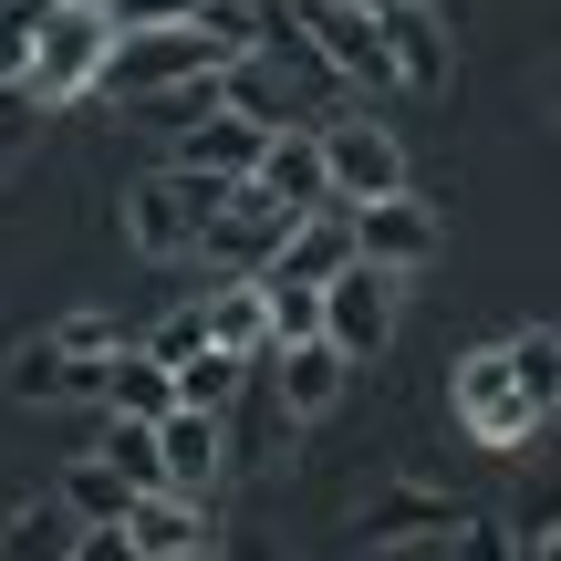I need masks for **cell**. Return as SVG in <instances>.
Listing matches in <instances>:
<instances>
[{"label": "cell", "mask_w": 561, "mask_h": 561, "mask_svg": "<svg viewBox=\"0 0 561 561\" xmlns=\"http://www.w3.org/2000/svg\"><path fill=\"white\" fill-rule=\"evenodd\" d=\"M73 561H136V541H125V520H94V530H73Z\"/></svg>", "instance_id": "34"}, {"label": "cell", "mask_w": 561, "mask_h": 561, "mask_svg": "<svg viewBox=\"0 0 561 561\" xmlns=\"http://www.w3.org/2000/svg\"><path fill=\"white\" fill-rule=\"evenodd\" d=\"M343 385H354V354H343L333 333H301V343H280V354H271V396L291 405V426L333 416V405H343Z\"/></svg>", "instance_id": "14"}, {"label": "cell", "mask_w": 561, "mask_h": 561, "mask_svg": "<svg viewBox=\"0 0 561 561\" xmlns=\"http://www.w3.org/2000/svg\"><path fill=\"white\" fill-rule=\"evenodd\" d=\"M219 42L198 32V21H146V32H115V53H104V83L94 94H125V104H146V94H167V83H187V73H219Z\"/></svg>", "instance_id": "7"}, {"label": "cell", "mask_w": 561, "mask_h": 561, "mask_svg": "<svg viewBox=\"0 0 561 561\" xmlns=\"http://www.w3.org/2000/svg\"><path fill=\"white\" fill-rule=\"evenodd\" d=\"M250 364H261V354H219V343H198V354L167 364V375H178V405H198V416H229V396L250 385Z\"/></svg>", "instance_id": "23"}, {"label": "cell", "mask_w": 561, "mask_h": 561, "mask_svg": "<svg viewBox=\"0 0 561 561\" xmlns=\"http://www.w3.org/2000/svg\"><path fill=\"white\" fill-rule=\"evenodd\" d=\"M53 343H62L73 364H104V354H125V343H136V322H125V312H104V301H73V312L53 322Z\"/></svg>", "instance_id": "27"}, {"label": "cell", "mask_w": 561, "mask_h": 561, "mask_svg": "<svg viewBox=\"0 0 561 561\" xmlns=\"http://www.w3.org/2000/svg\"><path fill=\"white\" fill-rule=\"evenodd\" d=\"M125 541H136V561H208V551H219V510L178 500V489H136Z\"/></svg>", "instance_id": "12"}, {"label": "cell", "mask_w": 561, "mask_h": 561, "mask_svg": "<svg viewBox=\"0 0 561 561\" xmlns=\"http://www.w3.org/2000/svg\"><path fill=\"white\" fill-rule=\"evenodd\" d=\"M261 322H271V354L301 333H322V280H291V271H261Z\"/></svg>", "instance_id": "26"}, {"label": "cell", "mask_w": 561, "mask_h": 561, "mask_svg": "<svg viewBox=\"0 0 561 561\" xmlns=\"http://www.w3.org/2000/svg\"><path fill=\"white\" fill-rule=\"evenodd\" d=\"M94 458L115 468L125 489H167V468H157V426H146V416H104V426H94Z\"/></svg>", "instance_id": "25"}, {"label": "cell", "mask_w": 561, "mask_h": 561, "mask_svg": "<svg viewBox=\"0 0 561 561\" xmlns=\"http://www.w3.org/2000/svg\"><path fill=\"white\" fill-rule=\"evenodd\" d=\"M187 11H198V0H115L125 32H146V21H187Z\"/></svg>", "instance_id": "35"}, {"label": "cell", "mask_w": 561, "mask_h": 561, "mask_svg": "<svg viewBox=\"0 0 561 561\" xmlns=\"http://www.w3.org/2000/svg\"><path fill=\"white\" fill-rule=\"evenodd\" d=\"M291 219H301V208H280L261 178H240L219 208H208V229H198V250H187V261H208L219 280H240V271H261L271 250L291 240Z\"/></svg>", "instance_id": "8"}, {"label": "cell", "mask_w": 561, "mask_h": 561, "mask_svg": "<svg viewBox=\"0 0 561 561\" xmlns=\"http://www.w3.org/2000/svg\"><path fill=\"white\" fill-rule=\"evenodd\" d=\"M229 198V178H208V167H146L136 187H125V250H136V261H187V250H198V229H208V208Z\"/></svg>", "instance_id": "2"}, {"label": "cell", "mask_w": 561, "mask_h": 561, "mask_svg": "<svg viewBox=\"0 0 561 561\" xmlns=\"http://www.w3.org/2000/svg\"><path fill=\"white\" fill-rule=\"evenodd\" d=\"M42 11H53V0H0V94H21V73H32Z\"/></svg>", "instance_id": "28"}, {"label": "cell", "mask_w": 561, "mask_h": 561, "mask_svg": "<svg viewBox=\"0 0 561 561\" xmlns=\"http://www.w3.org/2000/svg\"><path fill=\"white\" fill-rule=\"evenodd\" d=\"M208 343H219V354H271V322H261V271H240V280H219V291H208Z\"/></svg>", "instance_id": "22"}, {"label": "cell", "mask_w": 561, "mask_h": 561, "mask_svg": "<svg viewBox=\"0 0 561 561\" xmlns=\"http://www.w3.org/2000/svg\"><path fill=\"white\" fill-rule=\"evenodd\" d=\"M32 136H42V104H32V94H0V178L32 157Z\"/></svg>", "instance_id": "32"}, {"label": "cell", "mask_w": 561, "mask_h": 561, "mask_svg": "<svg viewBox=\"0 0 561 561\" xmlns=\"http://www.w3.org/2000/svg\"><path fill=\"white\" fill-rule=\"evenodd\" d=\"M280 21H291L301 42H312V62L343 83V94H396V62H385V21L364 11V0H280Z\"/></svg>", "instance_id": "3"}, {"label": "cell", "mask_w": 561, "mask_h": 561, "mask_svg": "<svg viewBox=\"0 0 561 561\" xmlns=\"http://www.w3.org/2000/svg\"><path fill=\"white\" fill-rule=\"evenodd\" d=\"M219 73H187V83H167V94H146V115H157L167 125V136H187V125H208V115H219Z\"/></svg>", "instance_id": "29"}, {"label": "cell", "mask_w": 561, "mask_h": 561, "mask_svg": "<svg viewBox=\"0 0 561 561\" xmlns=\"http://www.w3.org/2000/svg\"><path fill=\"white\" fill-rule=\"evenodd\" d=\"M250 178H261L280 208H322V136H312V125H271Z\"/></svg>", "instance_id": "18"}, {"label": "cell", "mask_w": 561, "mask_h": 561, "mask_svg": "<svg viewBox=\"0 0 561 561\" xmlns=\"http://www.w3.org/2000/svg\"><path fill=\"white\" fill-rule=\"evenodd\" d=\"M115 0H53L42 11V42H32V73H21V94L42 104V115H62V104H83L104 83V53H115Z\"/></svg>", "instance_id": "1"}, {"label": "cell", "mask_w": 561, "mask_h": 561, "mask_svg": "<svg viewBox=\"0 0 561 561\" xmlns=\"http://www.w3.org/2000/svg\"><path fill=\"white\" fill-rule=\"evenodd\" d=\"M510 530H520V551H541L551 530H561V489H530V500H520V520H510Z\"/></svg>", "instance_id": "33"}, {"label": "cell", "mask_w": 561, "mask_h": 561, "mask_svg": "<svg viewBox=\"0 0 561 561\" xmlns=\"http://www.w3.org/2000/svg\"><path fill=\"white\" fill-rule=\"evenodd\" d=\"M447 416L468 426V447H500V458L541 437V405L520 396V375H510L500 343H468V354L447 364Z\"/></svg>", "instance_id": "4"}, {"label": "cell", "mask_w": 561, "mask_h": 561, "mask_svg": "<svg viewBox=\"0 0 561 561\" xmlns=\"http://www.w3.org/2000/svg\"><path fill=\"white\" fill-rule=\"evenodd\" d=\"M53 500H62V510H73V520H83V530H94V520H125V510H136V489H125V479H115V468H104V458H94V447H83V458H73V468H62V489H53Z\"/></svg>", "instance_id": "24"}, {"label": "cell", "mask_w": 561, "mask_h": 561, "mask_svg": "<svg viewBox=\"0 0 561 561\" xmlns=\"http://www.w3.org/2000/svg\"><path fill=\"white\" fill-rule=\"evenodd\" d=\"M261 136H271V125H250L240 104H219L208 125H187V136H178V167H208V178H229V187H240L250 167H261Z\"/></svg>", "instance_id": "19"}, {"label": "cell", "mask_w": 561, "mask_h": 561, "mask_svg": "<svg viewBox=\"0 0 561 561\" xmlns=\"http://www.w3.org/2000/svg\"><path fill=\"white\" fill-rule=\"evenodd\" d=\"M530 561H561V530H551V541H541V551H530Z\"/></svg>", "instance_id": "36"}, {"label": "cell", "mask_w": 561, "mask_h": 561, "mask_svg": "<svg viewBox=\"0 0 561 561\" xmlns=\"http://www.w3.org/2000/svg\"><path fill=\"white\" fill-rule=\"evenodd\" d=\"M551 125H561V73H551Z\"/></svg>", "instance_id": "37"}, {"label": "cell", "mask_w": 561, "mask_h": 561, "mask_svg": "<svg viewBox=\"0 0 561 561\" xmlns=\"http://www.w3.org/2000/svg\"><path fill=\"white\" fill-rule=\"evenodd\" d=\"M73 510L62 500H21L11 520H0V561H73Z\"/></svg>", "instance_id": "20"}, {"label": "cell", "mask_w": 561, "mask_h": 561, "mask_svg": "<svg viewBox=\"0 0 561 561\" xmlns=\"http://www.w3.org/2000/svg\"><path fill=\"white\" fill-rule=\"evenodd\" d=\"M364 11H375V0H364Z\"/></svg>", "instance_id": "38"}, {"label": "cell", "mask_w": 561, "mask_h": 561, "mask_svg": "<svg viewBox=\"0 0 561 561\" xmlns=\"http://www.w3.org/2000/svg\"><path fill=\"white\" fill-rule=\"evenodd\" d=\"M343 219H354V261H375V271H396V280H416V271L447 250V219L416 198V187L364 198V208H343Z\"/></svg>", "instance_id": "9"}, {"label": "cell", "mask_w": 561, "mask_h": 561, "mask_svg": "<svg viewBox=\"0 0 561 561\" xmlns=\"http://www.w3.org/2000/svg\"><path fill=\"white\" fill-rule=\"evenodd\" d=\"M312 136H322V198L333 208H364V198H396L405 187V136L385 115L343 104V115H312Z\"/></svg>", "instance_id": "5"}, {"label": "cell", "mask_w": 561, "mask_h": 561, "mask_svg": "<svg viewBox=\"0 0 561 561\" xmlns=\"http://www.w3.org/2000/svg\"><path fill=\"white\" fill-rule=\"evenodd\" d=\"M396 301H405V280H396V271H375V261H343L333 280H322V333H333L354 364H375L385 343H396Z\"/></svg>", "instance_id": "10"}, {"label": "cell", "mask_w": 561, "mask_h": 561, "mask_svg": "<svg viewBox=\"0 0 561 561\" xmlns=\"http://www.w3.org/2000/svg\"><path fill=\"white\" fill-rule=\"evenodd\" d=\"M157 468H167L178 500H219V479H229V426L198 416V405H167V416H157Z\"/></svg>", "instance_id": "13"}, {"label": "cell", "mask_w": 561, "mask_h": 561, "mask_svg": "<svg viewBox=\"0 0 561 561\" xmlns=\"http://www.w3.org/2000/svg\"><path fill=\"white\" fill-rule=\"evenodd\" d=\"M500 354H510L520 396L541 405V426H551L561 416V333H551V322H520V333H500Z\"/></svg>", "instance_id": "21"}, {"label": "cell", "mask_w": 561, "mask_h": 561, "mask_svg": "<svg viewBox=\"0 0 561 561\" xmlns=\"http://www.w3.org/2000/svg\"><path fill=\"white\" fill-rule=\"evenodd\" d=\"M146 354H157V364H187V354H198V343H208V301H178V312H167V322H146Z\"/></svg>", "instance_id": "31"}, {"label": "cell", "mask_w": 561, "mask_h": 561, "mask_svg": "<svg viewBox=\"0 0 561 561\" xmlns=\"http://www.w3.org/2000/svg\"><path fill=\"white\" fill-rule=\"evenodd\" d=\"M437 561H520V530H510V520H479V510H468V520L437 541Z\"/></svg>", "instance_id": "30"}, {"label": "cell", "mask_w": 561, "mask_h": 561, "mask_svg": "<svg viewBox=\"0 0 561 561\" xmlns=\"http://www.w3.org/2000/svg\"><path fill=\"white\" fill-rule=\"evenodd\" d=\"M385 21V62H396V94H447V73H458V42H447L437 0H375Z\"/></svg>", "instance_id": "11"}, {"label": "cell", "mask_w": 561, "mask_h": 561, "mask_svg": "<svg viewBox=\"0 0 561 561\" xmlns=\"http://www.w3.org/2000/svg\"><path fill=\"white\" fill-rule=\"evenodd\" d=\"M343 261H354V219H343V208L322 198V208H301V219H291V240H280L261 271H291V280H333Z\"/></svg>", "instance_id": "17"}, {"label": "cell", "mask_w": 561, "mask_h": 561, "mask_svg": "<svg viewBox=\"0 0 561 561\" xmlns=\"http://www.w3.org/2000/svg\"><path fill=\"white\" fill-rule=\"evenodd\" d=\"M468 520V500H447L437 479H385L375 500L354 510V541L375 561H437V541Z\"/></svg>", "instance_id": "6"}, {"label": "cell", "mask_w": 561, "mask_h": 561, "mask_svg": "<svg viewBox=\"0 0 561 561\" xmlns=\"http://www.w3.org/2000/svg\"><path fill=\"white\" fill-rule=\"evenodd\" d=\"M0 396H21V405H94V364H73L53 333H32V343L0 354Z\"/></svg>", "instance_id": "15"}, {"label": "cell", "mask_w": 561, "mask_h": 561, "mask_svg": "<svg viewBox=\"0 0 561 561\" xmlns=\"http://www.w3.org/2000/svg\"><path fill=\"white\" fill-rule=\"evenodd\" d=\"M94 405H104V416H146V426H157L167 405H178V375H167L146 343H125V354L94 364Z\"/></svg>", "instance_id": "16"}]
</instances>
